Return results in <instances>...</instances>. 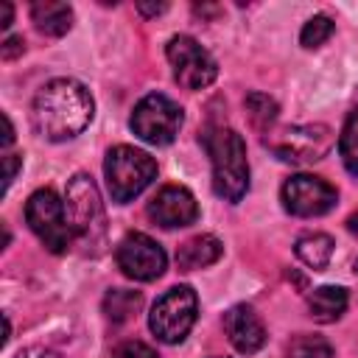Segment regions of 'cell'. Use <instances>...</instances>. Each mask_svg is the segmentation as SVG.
<instances>
[{"label": "cell", "mask_w": 358, "mask_h": 358, "mask_svg": "<svg viewBox=\"0 0 358 358\" xmlns=\"http://www.w3.org/2000/svg\"><path fill=\"white\" fill-rule=\"evenodd\" d=\"M137 8H140V14H159V11H165V3H157V6H145V3H137Z\"/></svg>", "instance_id": "obj_28"}, {"label": "cell", "mask_w": 358, "mask_h": 358, "mask_svg": "<svg viewBox=\"0 0 358 358\" xmlns=\"http://www.w3.org/2000/svg\"><path fill=\"white\" fill-rule=\"evenodd\" d=\"M308 310L316 322H336L347 310V291L341 285H319L308 296Z\"/></svg>", "instance_id": "obj_16"}, {"label": "cell", "mask_w": 358, "mask_h": 358, "mask_svg": "<svg viewBox=\"0 0 358 358\" xmlns=\"http://www.w3.org/2000/svg\"><path fill=\"white\" fill-rule=\"evenodd\" d=\"M165 56L173 67V78L185 90H201V87L213 84L215 76H218L215 59L193 36H185V34L173 36L165 48Z\"/></svg>", "instance_id": "obj_8"}, {"label": "cell", "mask_w": 358, "mask_h": 358, "mask_svg": "<svg viewBox=\"0 0 358 358\" xmlns=\"http://www.w3.org/2000/svg\"><path fill=\"white\" fill-rule=\"evenodd\" d=\"M266 145L285 162H316L333 148V134L327 126H291L274 137H266Z\"/></svg>", "instance_id": "obj_9"}, {"label": "cell", "mask_w": 358, "mask_h": 358, "mask_svg": "<svg viewBox=\"0 0 358 358\" xmlns=\"http://www.w3.org/2000/svg\"><path fill=\"white\" fill-rule=\"evenodd\" d=\"M25 221L31 227V232L45 243L48 252L62 255L67 252L70 241H73V229L67 224L64 215V204L59 201V196L53 190H36L28 204H25Z\"/></svg>", "instance_id": "obj_6"}, {"label": "cell", "mask_w": 358, "mask_h": 358, "mask_svg": "<svg viewBox=\"0 0 358 358\" xmlns=\"http://www.w3.org/2000/svg\"><path fill=\"white\" fill-rule=\"evenodd\" d=\"M31 20L42 34L62 36L73 25V8L67 3H59V0H36L31 6Z\"/></svg>", "instance_id": "obj_15"}, {"label": "cell", "mask_w": 358, "mask_h": 358, "mask_svg": "<svg viewBox=\"0 0 358 358\" xmlns=\"http://www.w3.org/2000/svg\"><path fill=\"white\" fill-rule=\"evenodd\" d=\"M14 358H56V355L48 352V350H36V347H34V350H22V352H17Z\"/></svg>", "instance_id": "obj_26"}, {"label": "cell", "mask_w": 358, "mask_h": 358, "mask_svg": "<svg viewBox=\"0 0 358 358\" xmlns=\"http://www.w3.org/2000/svg\"><path fill=\"white\" fill-rule=\"evenodd\" d=\"M3 165H6V176H3V187H8V185H11V179H14V173H17V168L22 165V159H20L17 154H6V157H3Z\"/></svg>", "instance_id": "obj_24"}, {"label": "cell", "mask_w": 358, "mask_h": 358, "mask_svg": "<svg viewBox=\"0 0 358 358\" xmlns=\"http://www.w3.org/2000/svg\"><path fill=\"white\" fill-rule=\"evenodd\" d=\"M3 126H6V134H3V145H11V143H14V129H11V120H8V115H3Z\"/></svg>", "instance_id": "obj_27"}, {"label": "cell", "mask_w": 358, "mask_h": 358, "mask_svg": "<svg viewBox=\"0 0 358 358\" xmlns=\"http://www.w3.org/2000/svg\"><path fill=\"white\" fill-rule=\"evenodd\" d=\"M64 215L76 238L84 243H92L103 235V204L101 193L87 173H76L67 182V196H64Z\"/></svg>", "instance_id": "obj_5"}, {"label": "cell", "mask_w": 358, "mask_h": 358, "mask_svg": "<svg viewBox=\"0 0 358 358\" xmlns=\"http://www.w3.org/2000/svg\"><path fill=\"white\" fill-rule=\"evenodd\" d=\"M148 218L165 229L187 227L199 218V204L187 187L165 185L151 201H148Z\"/></svg>", "instance_id": "obj_12"}, {"label": "cell", "mask_w": 358, "mask_h": 358, "mask_svg": "<svg viewBox=\"0 0 358 358\" xmlns=\"http://www.w3.org/2000/svg\"><path fill=\"white\" fill-rule=\"evenodd\" d=\"M8 22H11V3H3L0 6V25L8 28Z\"/></svg>", "instance_id": "obj_29"}, {"label": "cell", "mask_w": 358, "mask_h": 358, "mask_svg": "<svg viewBox=\"0 0 358 358\" xmlns=\"http://www.w3.org/2000/svg\"><path fill=\"white\" fill-rule=\"evenodd\" d=\"M333 34V20L324 17V14H316L310 17L305 25H302V34H299V42L305 48H319L322 42H327Z\"/></svg>", "instance_id": "obj_21"}, {"label": "cell", "mask_w": 358, "mask_h": 358, "mask_svg": "<svg viewBox=\"0 0 358 358\" xmlns=\"http://www.w3.org/2000/svg\"><path fill=\"white\" fill-rule=\"evenodd\" d=\"M17 53H22V39H20V36L6 39V45H3V59H14Z\"/></svg>", "instance_id": "obj_25"}, {"label": "cell", "mask_w": 358, "mask_h": 358, "mask_svg": "<svg viewBox=\"0 0 358 358\" xmlns=\"http://www.w3.org/2000/svg\"><path fill=\"white\" fill-rule=\"evenodd\" d=\"M115 260H117V268L131 277V280H140V282H151L157 277H162L165 266H168V255L165 249L143 235V232H129L120 243H117V252H115Z\"/></svg>", "instance_id": "obj_10"}, {"label": "cell", "mask_w": 358, "mask_h": 358, "mask_svg": "<svg viewBox=\"0 0 358 358\" xmlns=\"http://www.w3.org/2000/svg\"><path fill=\"white\" fill-rule=\"evenodd\" d=\"M347 229H350L352 235H358V215H350V218H347Z\"/></svg>", "instance_id": "obj_30"}, {"label": "cell", "mask_w": 358, "mask_h": 358, "mask_svg": "<svg viewBox=\"0 0 358 358\" xmlns=\"http://www.w3.org/2000/svg\"><path fill=\"white\" fill-rule=\"evenodd\" d=\"M221 252H224V246L215 235H196L176 249V266L182 271L204 268V266H213L221 257Z\"/></svg>", "instance_id": "obj_14"}, {"label": "cell", "mask_w": 358, "mask_h": 358, "mask_svg": "<svg viewBox=\"0 0 358 358\" xmlns=\"http://www.w3.org/2000/svg\"><path fill=\"white\" fill-rule=\"evenodd\" d=\"M280 196H282V207L299 218L324 215L336 204V187L319 176H310V173L288 176Z\"/></svg>", "instance_id": "obj_11"}, {"label": "cell", "mask_w": 358, "mask_h": 358, "mask_svg": "<svg viewBox=\"0 0 358 358\" xmlns=\"http://www.w3.org/2000/svg\"><path fill=\"white\" fill-rule=\"evenodd\" d=\"M204 148L213 162V190L227 201H241L249 190L246 143L235 129L215 126L204 134Z\"/></svg>", "instance_id": "obj_2"}, {"label": "cell", "mask_w": 358, "mask_h": 358, "mask_svg": "<svg viewBox=\"0 0 358 358\" xmlns=\"http://www.w3.org/2000/svg\"><path fill=\"white\" fill-rule=\"evenodd\" d=\"M143 305V296L140 291H126V288H115L103 296V313L112 319V322H126L131 319Z\"/></svg>", "instance_id": "obj_18"}, {"label": "cell", "mask_w": 358, "mask_h": 358, "mask_svg": "<svg viewBox=\"0 0 358 358\" xmlns=\"http://www.w3.org/2000/svg\"><path fill=\"white\" fill-rule=\"evenodd\" d=\"M355 271H358V260H355Z\"/></svg>", "instance_id": "obj_31"}, {"label": "cell", "mask_w": 358, "mask_h": 358, "mask_svg": "<svg viewBox=\"0 0 358 358\" xmlns=\"http://www.w3.org/2000/svg\"><path fill=\"white\" fill-rule=\"evenodd\" d=\"M95 103L84 84L73 78H53L48 81L34 103H31V123L45 140H70L81 134L92 120Z\"/></svg>", "instance_id": "obj_1"}, {"label": "cell", "mask_w": 358, "mask_h": 358, "mask_svg": "<svg viewBox=\"0 0 358 358\" xmlns=\"http://www.w3.org/2000/svg\"><path fill=\"white\" fill-rule=\"evenodd\" d=\"M103 176H106V187H109L112 201L126 204L154 182L157 162L134 145H115L106 154Z\"/></svg>", "instance_id": "obj_3"}, {"label": "cell", "mask_w": 358, "mask_h": 358, "mask_svg": "<svg viewBox=\"0 0 358 358\" xmlns=\"http://www.w3.org/2000/svg\"><path fill=\"white\" fill-rule=\"evenodd\" d=\"M196 313H199V296L190 285H173L168 288L151 308V316H148V324L154 330V336L165 344H179L193 322H196Z\"/></svg>", "instance_id": "obj_4"}, {"label": "cell", "mask_w": 358, "mask_h": 358, "mask_svg": "<svg viewBox=\"0 0 358 358\" xmlns=\"http://www.w3.org/2000/svg\"><path fill=\"white\" fill-rule=\"evenodd\" d=\"M288 358H333V347L322 336H296L288 344Z\"/></svg>", "instance_id": "obj_20"}, {"label": "cell", "mask_w": 358, "mask_h": 358, "mask_svg": "<svg viewBox=\"0 0 358 358\" xmlns=\"http://www.w3.org/2000/svg\"><path fill=\"white\" fill-rule=\"evenodd\" d=\"M338 154H341L344 168L352 176H358V106L344 120V129H341V137H338Z\"/></svg>", "instance_id": "obj_19"}, {"label": "cell", "mask_w": 358, "mask_h": 358, "mask_svg": "<svg viewBox=\"0 0 358 358\" xmlns=\"http://www.w3.org/2000/svg\"><path fill=\"white\" fill-rule=\"evenodd\" d=\"M246 109H249V117H252V123L257 129H266L277 117V103L263 92H252L246 98Z\"/></svg>", "instance_id": "obj_22"}, {"label": "cell", "mask_w": 358, "mask_h": 358, "mask_svg": "<svg viewBox=\"0 0 358 358\" xmlns=\"http://www.w3.org/2000/svg\"><path fill=\"white\" fill-rule=\"evenodd\" d=\"M182 126V106L168 95L151 92L131 112V131L148 145H168Z\"/></svg>", "instance_id": "obj_7"}, {"label": "cell", "mask_w": 358, "mask_h": 358, "mask_svg": "<svg viewBox=\"0 0 358 358\" xmlns=\"http://www.w3.org/2000/svg\"><path fill=\"white\" fill-rule=\"evenodd\" d=\"M294 252H296V257H299L305 266H310L313 271H319V268H324V266L330 263V257H333V238L324 235V232H305V235L296 238Z\"/></svg>", "instance_id": "obj_17"}, {"label": "cell", "mask_w": 358, "mask_h": 358, "mask_svg": "<svg viewBox=\"0 0 358 358\" xmlns=\"http://www.w3.org/2000/svg\"><path fill=\"white\" fill-rule=\"evenodd\" d=\"M224 333L229 344L243 355H252L266 344V327L249 305H235L224 313Z\"/></svg>", "instance_id": "obj_13"}, {"label": "cell", "mask_w": 358, "mask_h": 358, "mask_svg": "<svg viewBox=\"0 0 358 358\" xmlns=\"http://www.w3.org/2000/svg\"><path fill=\"white\" fill-rule=\"evenodd\" d=\"M112 358H159V355L143 341H123L120 347H115Z\"/></svg>", "instance_id": "obj_23"}]
</instances>
